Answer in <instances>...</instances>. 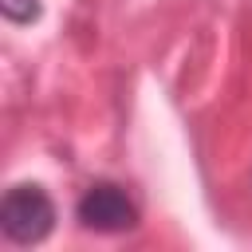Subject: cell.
Listing matches in <instances>:
<instances>
[{
	"mask_svg": "<svg viewBox=\"0 0 252 252\" xmlns=\"http://www.w3.org/2000/svg\"><path fill=\"white\" fill-rule=\"evenodd\" d=\"M0 228L12 244H39L55 228V205L43 193V185H12L0 205Z\"/></svg>",
	"mask_w": 252,
	"mask_h": 252,
	"instance_id": "cell-1",
	"label": "cell"
},
{
	"mask_svg": "<svg viewBox=\"0 0 252 252\" xmlns=\"http://www.w3.org/2000/svg\"><path fill=\"white\" fill-rule=\"evenodd\" d=\"M75 217H79V224H83L87 232H106V236L138 228V205H134V201L126 197V189L114 185V181H94V185L79 197Z\"/></svg>",
	"mask_w": 252,
	"mask_h": 252,
	"instance_id": "cell-2",
	"label": "cell"
},
{
	"mask_svg": "<svg viewBox=\"0 0 252 252\" xmlns=\"http://www.w3.org/2000/svg\"><path fill=\"white\" fill-rule=\"evenodd\" d=\"M0 4H4V16L12 24H32L39 16V4L35 0H0Z\"/></svg>",
	"mask_w": 252,
	"mask_h": 252,
	"instance_id": "cell-3",
	"label": "cell"
}]
</instances>
